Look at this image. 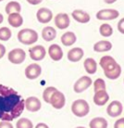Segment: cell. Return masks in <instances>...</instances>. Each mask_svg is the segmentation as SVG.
Listing matches in <instances>:
<instances>
[{
  "mask_svg": "<svg viewBox=\"0 0 124 128\" xmlns=\"http://www.w3.org/2000/svg\"><path fill=\"white\" fill-rule=\"evenodd\" d=\"M24 104H25V108L30 112L39 111L40 108H41L40 100L37 97H34V96H30L26 100H24Z\"/></svg>",
  "mask_w": 124,
  "mask_h": 128,
  "instance_id": "obj_10",
  "label": "cell"
},
{
  "mask_svg": "<svg viewBox=\"0 0 124 128\" xmlns=\"http://www.w3.org/2000/svg\"><path fill=\"white\" fill-rule=\"evenodd\" d=\"M56 90H57V89H56L55 87H52V86L47 87V88L44 90V92H43V100H44L46 103H49L51 96L53 95V93H54Z\"/></svg>",
  "mask_w": 124,
  "mask_h": 128,
  "instance_id": "obj_29",
  "label": "cell"
},
{
  "mask_svg": "<svg viewBox=\"0 0 124 128\" xmlns=\"http://www.w3.org/2000/svg\"><path fill=\"white\" fill-rule=\"evenodd\" d=\"M107 114L111 117H117V116H120L122 111H123V106L121 104V102L117 101V100H114L112 101L109 106L107 107Z\"/></svg>",
  "mask_w": 124,
  "mask_h": 128,
  "instance_id": "obj_11",
  "label": "cell"
},
{
  "mask_svg": "<svg viewBox=\"0 0 124 128\" xmlns=\"http://www.w3.org/2000/svg\"><path fill=\"white\" fill-rule=\"evenodd\" d=\"M83 55H84V51L82 50V48L75 47L69 50V52L67 53V58L71 62H78L79 60L82 59Z\"/></svg>",
  "mask_w": 124,
  "mask_h": 128,
  "instance_id": "obj_17",
  "label": "cell"
},
{
  "mask_svg": "<svg viewBox=\"0 0 124 128\" xmlns=\"http://www.w3.org/2000/svg\"><path fill=\"white\" fill-rule=\"evenodd\" d=\"M18 41L24 45H31L34 44L38 40V34L33 29H21L17 34Z\"/></svg>",
  "mask_w": 124,
  "mask_h": 128,
  "instance_id": "obj_2",
  "label": "cell"
},
{
  "mask_svg": "<svg viewBox=\"0 0 124 128\" xmlns=\"http://www.w3.org/2000/svg\"><path fill=\"white\" fill-rule=\"evenodd\" d=\"M84 68L88 74H94L97 70V63L93 58H87L84 61Z\"/></svg>",
  "mask_w": 124,
  "mask_h": 128,
  "instance_id": "obj_24",
  "label": "cell"
},
{
  "mask_svg": "<svg viewBox=\"0 0 124 128\" xmlns=\"http://www.w3.org/2000/svg\"><path fill=\"white\" fill-rule=\"evenodd\" d=\"M8 23L14 27V28H18L23 24V18L20 15V13H11L8 14Z\"/></svg>",
  "mask_w": 124,
  "mask_h": 128,
  "instance_id": "obj_19",
  "label": "cell"
},
{
  "mask_svg": "<svg viewBox=\"0 0 124 128\" xmlns=\"http://www.w3.org/2000/svg\"><path fill=\"white\" fill-rule=\"evenodd\" d=\"M5 52H6V48H5V46H4L3 44H0V59L4 56Z\"/></svg>",
  "mask_w": 124,
  "mask_h": 128,
  "instance_id": "obj_35",
  "label": "cell"
},
{
  "mask_svg": "<svg viewBox=\"0 0 124 128\" xmlns=\"http://www.w3.org/2000/svg\"><path fill=\"white\" fill-rule=\"evenodd\" d=\"M2 21H3V15L0 13V24L2 23Z\"/></svg>",
  "mask_w": 124,
  "mask_h": 128,
  "instance_id": "obj_39",
  "label": "cell"
},
{
  "mask_svg": "<svg viewBox=\"0 0 124 128\" xmlns=\"http://www.w3.org/2000/svg\"><path fill=\"white\" fill-rule=\"evenodd\" d=\"M90 128H107L108 123L107 120L103 117H95L89 123Z\"/></svg>",
  "mask_w": 124,
  "mask_h": 128,
  "instance_id": "obj_23",
  "label": "cell"
},
{
  "mask_svg": "<svg viewBox=\"0 0 124 128\" xmlns=\"http://www.w3.org/2000/svg\"><path fill=\"white\" fill-rule=\"evenodd\" d=\"M93 86H94V92L95 91H98V90H106V84H105V81L101 78H98L94 81L93 83Z\"/></svg>",
  "mask_w": 124,
  "mask_h": 128,
  "instance_id": "obj_31",
  "label": "cell"
},
{
  "mask_svg": "<svg viewBox=\"0 0 124 128\" xmlns=\"http://www.w3.org/2000/svg\"><path fill=\"white\" fill-rule=\"evenodd\" d=\"M48 53H49L50 58L52 60H54V61H59L63 57V51H62L61 47L59 45H57V44L50 45V47L48 49Z\"/></svg>",
  "mask_w": 124,
  "mask_h": 128,
  "instance_id": "obj_16",
  "label": "cell"
},
{
  "mask_svg": "<svg viewBox=\"0 0 124 128\" xmlns=\"http://www.w3.org/2000/svg\"><path fill=\"white\" fill-rule=\"evenodd\" d=\"M105 76L108 78V79H111V80H114V79H117L120 74H121V66L119 64H117V66L115 68H113L112 70L110 71H105L104 72Z\"/></svg>",
  "mask_w": 124,
  "mask_h": 128,
  "instance_id": "obj_26",
  "label": "cell"
},
{
  "mask_svg": "<svg viewBox=\"0 0 124 128\" xmlns=\"http://www.w3.org/2000/svg\"><path fill=\"white\" fill-rule=\"evenodd\" d=\"M42 72V69H41V66L36 64V63H33V64H30L26 67L25 69V76L28 78V79H36L40 76Z\"/></svg>",
  "mask_w": 124,
  "mask_h": 128,
  "instance_id": "obj_9",
  "label": "cell"
},
{
  "mask_svg": "<svg viewBox=\"0 0 124 128\" xmlns=\"http://www.w3.org/2000/svg\"><path fill=\"white\" fill-rule=\"evenodd\" d=\"M1 1H3V0H0V2H1Z\"/></svg>",
  "mask_w": 124,
  "mask_h": 128,
  "instance_id": "obj_41",
  "label": "cell"
},
{
  "mask_svg": "<svg viewBox=\"0 0 124 128\" xmlns=\"http://www.w3.org/2000/svg\"><path fill=\"white\" fill-rule=\"evenodd\" d=\"M35 128H49V127H48V125L45 124V123H38V124L35 126Z\"/></svg>",
  "mask_w": 124,
  "mask_h": 128,
  "instance_id": "obj_37",
  "label": "cell"
},
{
  "mask_svg": "<svg viewBox=\"0 0 124 128\" xmlns=\"http://www.w3.org/2000/svg\"><path fill=\"white\" fill-rule=\"evenodd\" d=\"M26 1L32 5H37V4H40L42 2V0H26Z\"/></svg>",
  "mask_w": 124,
  "mask_h": 128,
  "instance_id": "obj_36",
  "label": "cell"
},
{
  "mask_svg": "<svg viewBox=\"0 0 124 128\" xmlns=\"http://www.w3.org/2000/svg\"><path fill=\"white\" fill-rule=\"evenodd\" d=\"M25 108L24 99L14 89L0 84V120L12 121Z\"/></svg>",
  "mask_w": 124,
  "mask_h": 128,
  "instance_id": "obj_1",
  "label": "cell"
},
{
  "mask_svg": "<svg viewBox=\"0 0 124 128\" xmlns=\"http://www.w3.org/2000/svg\"><path fill=\"white\" fill-rule=\"evenodd\" d=\"M72 17L74 18V20H76L79 23H88L90 21V15L83 11V10H74L72 12Z\"/></svg>",
  "mask_w": 124,
  "mask_h": 128,
  "instance_id": "obj_18",
  "label": "cell"
},
{
  "mask_svg": "<svg viewBox=\"0 0 124 128\" xmlns=\"http://www.w3.org/2000/svg\"><path fill=\"white\" fill-rule=\"evenodd\" d=\"M76 35L73 32H66L61 36V42L64 46H71L76 42Z\"/></svg>",
  "mask_w": 124,
  "mask_h": 128,
  "instance_id": "obj_21",
  "label": "cell"
},
{
  "mask_svg": "<svg viewBox=\"0 0 124 128\" xmlns=\"http://www.w3.org/2000/svg\"><path fill=\"white\" fill-rule=\"evenodd\" d=\"M114 128H124V118L118 119L114 123Z\"/></svg>",
  "mask_w": 124,
  "mask_h": 128,
  "instance_id": "obj_32",
  "label": "cell"
},
{
  "mask_svg": "<svg viewBox=\"0 0 124 128\" xmlns=\"http://www.w3.org/2000/svg\"><path fill=\"white\" fill-rule=\"evenodd\" d=\"M26 58V53L21 48H15L8 53V60L13 64H21Z\"/></svg>",
  "mask_w": 124,
  "mask_h": 128,
  "instance_id": "obj_4",
  "label": "cell"
},
{
  "mask_svg": "<svg viewBox=\"0 0 124 128\" xmlns=\"http://www.w3.org/2000/svg\"><path fill=\"white\" fill-rule=\"evenodd\" d=\"M0 128H13V126L12 124H10V121H1Z\"/></svg>",
  "mask_w": 124,
  "mask_h": 128,
  "instance_id": "obj_34",
  "label": "cell"
},
{
  "mask_svg": "<svg viewBox=\"0 0 124 128\" xmlns=\"http://www.w3.org/2000/svg\"><path fill=\"white\" fill-rule=\"evenodd\" d=\"M56 37V30L51 27V26H47L45 28L42 29V38L45 41H52L53 39H55Z\"/></svg>",
  "mask_w": 124,
  "mask_h": 128,
  "instance_id": "obj_22",
  "label": "cell"
},
{
  "mask_svg": "<svg viewBox=\"0 0 124 128\" xmlns=\"http://www.w3.org/2000/svg\"><path fill=\"white\" fill-rule=\"evenodd\" d=\"M49 103H50L54 108H56V109H61V108H63L64 105H65V96H64V94H63L62 92L56 90V91L53 93V95L51 96Z\"/></svg>",
  "mask_w": 124,
  "mask_h": 128,
  "instance_id": "obj_7",
  "label": "cell"
},
{
  "mask_svg": "<svg viewBox=\"0 0 124 128\" xmlns=\"http://www.w3.org/2000/svg\"><path fill=\"white\" fill-rule=\"evenodd\" d=\"M89 104L87 103V101L83 100V99H78L75 100L72 103L71 106V110L72 113L77 116V117H84L89 113Z\"/></svg>",
  "mask_w": 124,
  "mask_h": 128,
  "instance_id": "obj_3",
  "label": "cell"
},
{
  "mask_svg": "<svg viewBox=\"0 0 124 128\" xmlns=\"http://www.w3.org/2000/svg\"><path fill=\"white\" fill-rule=\"evenodd\" d=\"M29 55L32 60L34 61H40L42 60L46 55V50L42 45H36L29 49Z\"/></svg>",
  "mask_w": 124,
  "mask_h": 128,
  "instance_id": "obj_8",
  "label": "cell"
},
{
  "mask_svg": "<svg viewBox=\"0 0 124 128\" xmlns=\"http://www.w3.org/2000/svg\"><path fill=\"white\" fill-rule=\"evenodd\" d=\"M20 11H21V5L16 1H11V2L7 3V5L5 7V12L7 14L19 13Z\"/></svg>",
  "mask_w": 124,
  "mask_h": 128,
  "instance_id": "obj_25",
  "label": "cell"
},
{
  "mask_svg": "<svg viewBox=\"0 0 124 128\" xmlns=\"http://www.w3.org/2000/svg\"><path fill=\"white\" fill-rule=\"evenodd\" d=\"M112 48V44L107 40H101L94 44L93 49L95 52H106Z\"/></svg>",
  "mask_w": 124,
  "mask_h": 128,
  "instance_id": "obj_20",
  "label": "cell"
},
{
  "mask_svg": "<svg viewBox=\"0 0 124 128\" xmlns=\"http://www.w3.org/2000/svg\"><path fill=\"white\" fill-rule=\"evenodd\" d=\"M99 32H100V34H101L102 36H104V37H109V36H111V35L113 34V28H112L109 24L104 23V24H102V25L100 26Z\"/></svg>",
  "mask_w": 124,
  "mask_h": 128,
  "instance_id": "obj_27",
  "label": "cell"
},
{
  "mask_svg": "<svg viewBox=\"0 0 124 128\" xmlns=\"http://www.w3.org/2000/svg\"><path fill=\"white\" fill-rule=\"evenodd\" d=\"M101 68L103 69V71H110L112 70L113 68H115L117 66V62L114 60L113 57L111 56H103L101 59H100V62H99Z\"/></svg>",
  "mask_w": 124,
  "mask_h": 128,
  "instance_id": "obj_14",
  "label": "cell"
},
{
  "mask_svg": "<svg viewBox=\"0 0 124 128\" xmlns=\"http://www.w3.org/2000/svg\"><path fill=\"white\" fill-rule=\"evenodd\" d=\"M76 128H85V127H83V126H79V127H76Z\"/></svg>",
  "mask_w": 124,
  "mask_h": 128,
  "instance_id": "obj_40",
  "label": "cell"
},
{
  "mask_svg": "<svg viewBox=\"0 0 124 128\" xmlns=\"http://www.w3.org/2000/svg\"><path fill=\"white\" fill-rule=\"evenodd\" d=\"M119 16V12L115 9H102L97 12L96 17L99 20H114Z\"/></svg>",
  "mask_w": 124,
  "mask_h": 128,
  "instance_id": "obj_6",
  "label": "cell"
},
{
  "mask_svg": "<svg viewBox=\"0 0 124 128\" xmlns=\"http://www.w3.org/2000/svg\"><path fill=\"white\" fill-rule=\"evenodd\" d=\"M91 84H92V79L89 76H82L75 82L73 89L76 93H81L87 88H89Z\"/></svg>",
  "mask_w": 124,
  "mask_h": 128,
  "instance_id": "obj_5",
  "label": "cell"
},
{
  "mask_svg": "<svg viewBox=\"0 0 124 128\" xmlns=\"http://www.w3.org/2000/svg\"><path fill=\"white\" fill-rule=\"evenodd\" d=\"M117 0H104V2L105 3H107V4H113V3H115Z\"/></svg>",
  "mask_w": 124,
  "mask_h": 128,
  "instance_id": "obj_38",
  "label": "cell"
},
{
  "mask_svg": "<svg viewBox=\"0 0 124 128\" xmlns=\"http://www.w3.org/2000/svg\"><path fill=\"white\" fill-rule=\"evenodd\" d=\"M11 31L9 28L7 27H2L0 28V40L2 41H8L10 38H11Z\"/></svg>",
  "mask_w": 124,
  "mask_h": 128,
  "instance_id": "obj_30",
  "label": "cell"
},
{
  "mask_svg": "<svg viewBox=\"0 0 124 128\" xmlns=\"http://www.w3.org/2000/svg\"><path fill=\"white\" fill-rule=\"evenodd\" d=\"M16 128H33V124L27 118H20L16 123Z\"/></svg>",
  "mask_w": 124,
  "mask_h": 128,
  "instance_id": "obj_28",
  "label": "cell"
},
{
  "mask_svg": "<svg viewBox=\"0 0 124 128\" xmlns=\"http://www.w3.org/2000/svg\"><path fill=\"white\" fill-rule=\"evenodd\" d=\"M36 17H37V20L40 22V23H48L52 20V17H53V14H52V11L48 8H40L37 13H36Z\"/></svg>",
  "mask_w": 124,
  "mask_h": 128,
  "instance_id": "obj_12",
  "label": "cell"
},
{
  "mask_svg": "<svg viewBox=\"0 0 124 128\" xmlns=\"http://www.w3.org/2000/svg\"><path fill=\"white\" fill-rule=\"evenodd\" d=\"M54 22H55L56 27L59 29H66L70 25V19L66 13L57 14L54 18Z\"/></svg>",
  "mask_w": 124,
  "mask_h": 128,
  "instance_id": "obj_13",
  "label": "cell"
},
{
  "mask_svg": "<svg viewBox=\"0 0 124 128\" xmlns=\"http://www.w3.org/2000/svg\"><path fill=\"white\" fill-rule=\"evenodd\" d=\"M117 28H118V31L122 34H124V18H122L121 20H119L118 24H117Z\"/></svg>",
  "mask_w": 124,
  "mask_h": 128,
  "instance_id": "obj_33",
  "label": "cell"
},
{
  "mask_svg": "<svg viewBox=\"0 0 124 128\" xmlns=\"http://www.w3.org/2000/svg\"><path fill=\"white\" fill-rule=\"evenodd\" d=\"M109 100V94L106 92V90H98L95 91L93 101L96 105L98 106H103L105 105Z\"/></svg>",
  "mask_w": 124,
  "mask_h": 128,
  "instance_id": "obj_15",
  "label": "cell"
}]
</instances>
